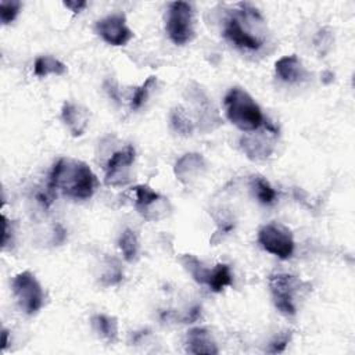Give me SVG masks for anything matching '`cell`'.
I'll list each match as a JSON object with an SVG mask.
<instances>
[{"mask_svg": "<svg viewBox=\"0 0 355 355\" xmlns=\"http://www.w3.org/2000/svg\"><path fill=\"white\" fill-rule=\"evenodd\" d=\"M331 43H333L331 31H330L329 28L320 29V31L318 32V35H316V39H315V44H316L319 53H320V54H324V53L330 49Z\"/></svg>", "mask_w": 355, "mask_h": 355, "instance_id": "cell-25", "label": "cell"}, {"mask_svg": "<svg viewBox=\"0 0 355 355\" xmlns=\"http://www.w3.org/2000/svg\"><path fill=\"white\" fill-rule=\"evenodd\" d=\"M290 331H288V334H287V331L286 333H282V334H279L272 343H270V348H269V352H272V354H276V352H282V351H284V348H286V345L288 344V341H290Z\"/></svg>", "mask_w": 355, "mask_h": 355, "instance_id": "cell-26", "label": "cell"}, {"mask_svg": "<svg viewBox=\"0 0 355 355\" xmlns=\"http://www.w3.org/2000/svg\"><path fill=\"white\" fill-rule=\"evenodd\" d=\"M61 118L72 136H82L89 126V110L76 103H65L61 110Z\"/></svg>", "mask_w": 355, "mask_h": 355, "instance_id": "cell-13", "label": "cell"}, {"mask_svg": "<svg viewBox=\"0 0 355 355\" xmlns=\"http://www.w3.org/2000/svg\"><path fill=\"white\" fill-rule=\"evenodd\" d=\"M7 344H8V331L4 329V330H3V343H1V349H6Z\"/></svg>", "mask_w": 355, "mask_h": 355, "instance_id": "cell-28", "label": "cell"}, {"mask_svg": "<svg viewBox=\"0 0 355 355\" xmlns=\"http://www.w3.org/2000/svg\"><path fill=\"white\" fill-rule=\"evenodd\" d=\"M232 282H233V276H232L230 268L226 263H218L215 268L209 269L205 284L209 287V290L219 293L225 287L230 286Z\"/></svg>", "mask_w": 355, "mask_h": 355, "instance_id": "cell-17", "label": "cell"}, {"mask_svg": "<svg viewBox=\"0 0 355 355\" xmlns=\"http://www.w3.org/2000/svg\"><path fill=\"white\" fill-rule=\"evenodd\" d=\"M268 284L277 311L287 316L295 315V297L305 283L287 273H275L269 276Z\"/></svg>", "mask_w": 355, "mask_h": 355, "instance_id": "cell-5", "label": "cell"}, {"mask_svg": "<svg viewBox=\"0 0 355 355\" xmlns=\"http://www.w3.org/2000/svg\"><path fill=\"white\" fill-rule=\"evenodd\" d=\"M223 35L243 50H259L266 39V22L259 11L247 3H240L237 10L227 17Z\"/></svg>", "mask_w": 355, "mask_h": 355, "instance_id": "cell-2", "label": "cell"}, {"mask_svg": "<svg viewBox=\"0 0 355 355\" xmlns=\"http://www.w3.org/2000/svg\"><path fill=\"white\" fill-rule=\"evenodd\" d=\"M64 6L67 8H69L71 11H73V12H80L87 6V3L86 1H76V0H73V1H64Z\"/></svg>", "mask_w": 355, "mask_h": 355, "instance_id": "cell-27", "label": "cell"}, {"mask_svg": "<svg viewBox=\"0 0 355 355\" xmlns=\"http://www.w3.org/2000/svg\"><path fill=\"white\" fill-rule=\"evenodd\" d=\"M258 243L265 251L282 259H287L294 252V239L288 227L280 223H266L258 230Z\"/></svg>", "mask_w": 355, "mask_h": 355, "instance_id": "cell-7", "label": "cell"}, {"mask_svg": "<svg viewBox=\"0 0 355 355\" xmlns=\"http://www.w3.org/2000/svg\"><path fill=\"white\" fill-rule=\"evenodd\" d=\"M119 250L128 262H133L139 254V239L132 229H125L118 240Z\"/></svg>", "mask_w": 355, "mask_h": 355, "instance_id": "cell-19", "label": "cell"}, {"mask_svg": "<svg viewBox=\"0 0 355 355\" xmlns=\"http://www.w3.org/2000/svg\"><path fill=\"white\" fill-rule=\"evenodd\" d=\"M182 263L186 268V270L193 276V279L196 282H198L200 284H205L209 269L205 268L196 257H193L190 254H186L184 257H182Z\"/></svg>", "mask_w": 355, "mask_h": 355, "instance_id": "cell-22", "label": "cell"}, {"mask_svg": "<svg viewBox=\"0 0 355 355\" xmlns=\"http://www.w3.org/2000/svg\"><path fill=\"white\" fill-rule=\"evenodd\" d=\"M136 208L147 220H158L169 214L171 205L168 198L158 194L147 184H139L135 189Z\"/></svg>", "mask_w": 355, "mask_h": 355, "instance_id": "cell-9", "label": "cell"}, {"mask_svg": "<svg viewBox=\"0 0 355 355\" xmlns=\"http://www.w3.org/2000/svg\"><path fill=\"white\" fill-rule=\"evenodd\" d=\"M227 119L243 132H252L265 122L263 114L255 100L241 87H232L225 96Z\"/></svg>", "mask_w": 355, "mask_h": 355, "instance_id": "cell-3", "label": "cell"}, {"mask_svg": "<svg viewBox=\"0 0 355 355\" xmlns=\"http://www.w3.org/2000/svg\"><path fill=\"white\" fill-rule=\"evenodd\" d=\"M252 190H254V194L258 198V201L265 204V205L273 204L275 200H276L275 189L262 176H255L254 178V180H252Z\"/></svg>", "mask_w": 355, "mask_h": 355, "instance_id": "cell-21", "label": "cell"}, {"mask_svg": "<svg viewBox=\"0 0 355 355\" xmlns=\"http://www.w3.org/2000/svg\"><path fill=\"white\" fill-rule=\"evenodd\" d=\"M67 72V65L53 55H40L33 64V73L39 78H46L47 75L61 76Z\"/></svg>", "mask_w": 355, "mask_h": 355, "instance_id": "cell-16", "label": "cell"}, {"mask_svg": "<svg viewBox=\"0 0 355 355\" xmlns=\"http://www.w3.org/2000/svg\"><path fill=\"white\" fill-rule=\"evenodd\" d=\"M12 293L19 308L28 315L36 313L43 306V288L35 275L29 270H24L14 277Z\"/></svg>", "mask_w": 355, "mask_h": 355, "instance_id": "cell-6", "label": "cell"}, {"mask_svg": "<svg viewBox=\"0 0 355 355\" xmlns=\"http://www.w3.org/2000/svg\"><path fill=\"white\" fill-rule=\"evenodd\" d=\"M97 186L96 175L83 161L60 158L49 176V189L58 190L73 200H87Z\"/></svg>", "mask_w": 355, "mask_h": 355, "instance_id": "cell-1", "label": "cell"}, {"mask_svg": "<svg viewBox=\"0 0 355 355\" xmlns=\"http://www.w3.org/2000/svg\"><path fill=\"white\" fill-rule=\"evenodd\" d=\"M275 72L279 79L287 83L301 82L308 76L306 68L295 54L279 58L275 64Z\"/></svg>", "mask_w": 355, "mask_h": 355, "instance_id": "cell-14", "label": "cell"}, {"mask_svg": "<svg viewBox=\"0 0 355 355\" xmlns=\"http://www.w3.org/2000/svg\"><path fill=\"white\" fill-rule=\"evenodd\" d=\"M96 33L111 46H126L133 39V31L128 26L121 12L110 14L96 22Z\"/></svg>", "mask_w": 355, "mask_h": 355, "instance_id": "cell-10", "label": "cell"}, {"mask_svg": "<svg viewBox=\"0 0 355 355\" xmlns=\"http://www.w3.org/2000/svg\"><path fill=\"white\" fill-rule=\"evenodd\" d=\"M165 29L169 39L179 46H183L194 39V11L190 3L173 1L166 12Z\"/></svg>", "mask_w": 355, "mask_h": 355, "instance_id": "cell-4", "label": "cell"}, {"mask_svg": "<svg viewBox=\"0 0 355 355\" xmlns=\"http://www.w3.org/2000/svg\"><path fill=\"white\" fill-rule=\"evenodd\" d=\"M277 130L270 125L263 122L261 128L252 132H245L240 139V147L243 153L254 161L265 159L268 158L273 148L276 141Z\"/></svg>", "mask_w": 355, "mask_h": 355, "instance_id": "cell-8", "label": "cell"}, {"mask_svg": "<svg viewBox=\"0 0 355 355\" xmlns=\"http://www.w3.org/2000/svg\"><path fill=\"white\" fill-rule=\"evenodd\" d=\"M22 4L18 0H1L0 1V18L4 25L12 22L18 15Z\"/></svg>", "mask_w": 355, "mask_h": 355, "instance_id": "cell-24", "label": "cell"}, {"mask_svg": "<svg viewBox=\"0 0 355 355\" xmlns=\"http://www.w3.org/2000/svg\"><path fill=\"white\" fill-rule=\"evenodd\" d=\"M155 82H157L155 76H148L143 82V85L133 92V96L130 98V108L132 110H139L147 101V98H148V96L151 93V89L154 87Z\"/></svg>", "mask_w": 355, "mask_h": 355, "instance_id": "cell-23", "label": "cell"}, {"mask_svg": "<svg viewBox=\"0 0 355 355\" xmlns=\"http://www.w3.org/2000/svg\"><path fill=\"white\" fill-rule=\"evenodd\" d=\"M171 123L173 129L182 135V136H189L193 133L194 123L191 122L187 111L182 107H176L172 114H171Z\"/></svg>", "mask_w": 355, "mask_h": 355, "instance_id": "cell-20", "label": "cell"}, {"mask_svg": "<svg viewBox=\"0 0 355 355\" xmlns=\"http://www.w3.org/2000/svg\"><path fill=\"white\" fill-rule=\"evenodd\" d=\"M92 326L98 336L108 341H114L118 336V322L112 316L97 313L92 318Z\"/></svg>", "mask_w": 355, "mask_h": 355, "instance_id": "cell-18", "label": "cell"}, {"mask_svg": "<svg viewBox=\"0 0 355 355\" xmlns=\"http://www.w3.org/2000/svg\"><path fill=\"white\" fill-rule=\"evenodd\" d=\"M135 161L133 146L121 148L108 158L105 164V183L108 186H122L130 178V166Z\"/></svg>", "mask_w": 355, "mask_h": 355, "instance_id": "cell-11", "label": "cell"}, {"mask_svg": "<svg viewBox=\"0 0 355 355\" xmlns=\"http://www.w3.org/2000/svg\"><path fill=\"white\" fill-rule=\"evenodd\" d=\"M205 159L201 154L197 153H187L182 155L175 164V175L184 184L198 179L205 172Z\"/></svg>", "mask_w": 355, "mask_h": 355, "instance_id": "cell-12", "label": "cell"}, {"mask_svg": "<svg viewBox=\"0 0 355 355\" xmlns=\"http://www.w3.org/2000/svg\"><path fill=\"white\" fill-rule=\"evenodd\" d=\"M186 351L190 354H218L219 349L211 333L204 327H194L187 333Z\"/></svg>", "mask_w": 355, "mask_h": 355, "instance_id": "cell-15", "label": "cell"}]
</instances>
